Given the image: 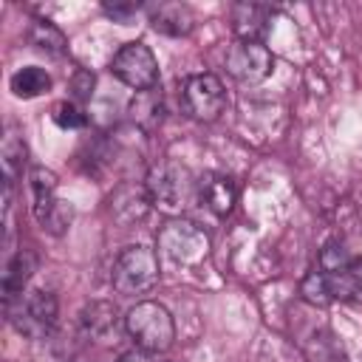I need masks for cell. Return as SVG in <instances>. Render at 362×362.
Instances as JSON below:
<instances>
[{
    "label": "cell",
    "instance_id": "obj_3",
    "mask_svg": "<svg viewBox=\"0 0 362 362\" xmlns=\"http://www.w3.org/2000/svg\"><path fill=\"white\" fill-rule=\"evenodd\" d=\"M144 189H147V195H150V201L156 206H161L164 212H178L192 201L195 178L181 161L164 158L147 173Z\"/></svg>",
    "mask_w": 362,
    "mask_h": 362
},
{
    "label": "cell",
    "instance_id": "obj_7",
    "mask_svg": "<svg viewBox=\"0 0 362 362\" xmlns=\"http://www.w3.org/2000/svg\"><path fill=\"white\" fill-rule=\"evenodd\" d=\"M181 96H184V110L198 122H215L226 107V90L215 74L187 76Z\"/></svg>",
    "mask_w": 362,
    "mask_h": 362
},
{
    "label": "cell",
    "instance_id": "obj_10",
    "mask_svg": "<svg viewBox=\"0 0 362 362\" xmlns=\"http://www.w3.org/2000/svg\"><path fill=\"white\" fill-rule=\"evenodd\" d=\"M198 198L206 204L209 212L215 215H229L235 201H238V187L229 175L221 173H209L198 181Z\"/></svg>",
    "mask_w": 362,
    "mask_h": 362
},
{
    "label": "cell",
    "instance_id": "obj_1",
    "mask_svg": "<svg viewBox=\"0 0 362 362\" xmlns=\"http://www.w3.org/2000/svg\"><path fill=\"white\" fill-rule=\"evenodd\" d=\"M124 331L130 334V339L136 342V348H141L147 354H161L175 339L173 314L161 303H156V300L136 303L127 311V317H124Z\"/></svg>",
    "mask_w": 362,
    "mask_h": 362
},
{
    "label": "cell",
    "instance_id": "obj_2",
    "mask_svg": "<svg viewBox=\"0 0 362 362\" xmlns=\"http://www.w3.org/2000/svg\"><path fill=\"white\" fill-rule=\"evenodd\" d=\"M158 255L150 246H127L119 252L113 272H110V283L116 288V294L122 297H136L150 291L158 283Z\"/></svg>",
    "mask_w": 362,
    "mask_h": 362
},
{
    "label": "cell",
    "instance_id": "obj_5",
    "mask_svg": "<svg viewBox=\"0 0 362 362\" xmlns=\"http://www.w3.org/2000/svg\"><path fill=\"white\" fill-rule=\"evenodd\" d=\"M158 249L175 263L195 266L209 255V235L187 218H170L158 229Z\"/></svg>",
    "mask_w": 362,
    "mask_h": 362
},
{
    "label": "cell",
    "instance_id": "obj_12",
    "mask_svg": "<svg viewBox=\"0 0 362 362\" xmlns=\"http://www.w3.org/2000/svg\"><path fill=\"white\" fill-rule=\"evenodd\" d=\"M34 272H37V255L31 249H20L3 272V297H6V303L25 291Z\"/></svg>",
    "mask_w": 362,
    "mask_h": 362
},
{
    "label": "cell",
    "instance_id": "obj_16",
    "mask_svg": "<svg viewBox=\"0 0 362 362\" xmlns=\"http://www.w3.org/2000/svg\"><path fill=\"white\" fill-rule=\"evenodd\" d=\"M3 175H6V184L11 187L17 181V175L25 170V161H28V147L23 141V136L17 133V127H8L6 136H3Z\"/></svg>",
    "mask_w": 362,
    "mask_h": 362
},
{
    "label": "cell",
    "instance_id": "obj_4",
    "mask_svg": "<svg viewBox=\"0 0 362 362\" xmlns=\"http://www.w3.org/2000/svg\"><path fill=\"white\" fill-rule=\"evenodd\" d=\"M6 314H8V322L20 334L40 339L57 325V297L42 288L23 291L20 297L6 303Z\"/></svg>",
    "mask_w": 362,
    "mask_h": 362
},
{
    "label": "cell",
    "instance_id": "obj_20",
    "mask_svg": "<svg viewBox=\"0 0 362 362\" xmlns=\"http://www.w3.org/2000/svg\"><path fill=\"white\" fill-rule=\"evenodd\" d=\"M130 116L136 124H141L144 130H153L161 122V96L153 90H139L136 99L130 102Z\"/></svg>",
    "mask_w": 362,
    "mask_h": 362
},
{
    "label": "cell",
    "instance_id": "obj_21",
    "mask_svg": "<svg viewBox=\"0 0 362 362\" xmlns=\"http://www.w3.org/2000/svg\"><path fill=\"white\" fill-rule=\"evenodd\" d=\"M40 226L42 229H48L51 235H62L68 226H71V221H74V209H71V204L68 201H62V198H57L40 218Z\"/></svg>",
    "mask_w": 362,
    "mask_h": 362
},
{
    "label": "cell",
    "instance_id": "obj_26",
    "mask_svg": "<svg viewBox=\"0 0 362 362\" xmlns=\"http://www.w3.org/2000/svg\"><path fill=\"white\" fill-rule=\"evenodd\" d=\"M116 362H150V354H147V351H141V348H133V351L122 354Z\"/></svg>",
    "mask_w": 362,
    "mask_h": 362
},
{
    "label": "cell",
    "instance_id": "obj_23",
    "mask_svg": "<svg viewBox=\"0 0 362 362\" xmlns=\"http://www.w3.org/2000/svg\"><path fill=\"white\" fill-rule=\"evenodd\" d=\"M51 116H54V122H57L62 130H79V127H85V122H88V116H85L74 102H59Z\"/></svg>",
    "mask_w": 362,
    "mask_h": 362
},
{
    "label": "cell",
    "instance_id": "obj_18",
    "mask_svg": "<svg viewBox=\"0 0 362 362\" xmlns=\"http://www.w3.org/2000/svg\"><path fill=\"white\" fill-rule=\"evenodd\" d=\"M45 90H51V76H48L45 68L28 65V68H20L11 76V93L20 96V99H37Z\"/></svg>",
    "mask_w": 362,
    "mask_h": 362
},
{
    "label": "cell",
    "instance_id": "obj_22",
    "mask_svg": "<svg viewBox=\"0 0 362 362\" xmlns=\"http://www.w3.org/2000/svg\"><path fill=\"white\" fill-rule=\"evenodd\" d=\"M351 260H354V257L348 255L345 243H339V240L328 243V246L320 252V269H322V272H348V263H351Z\"/></svg>",
    "mask_w": 362,
    "mask_h": 362
},
{
    "label": "cell",
    "instance_id": "obj_9",
    "mask_svg": "<svg viewBox=\"0 0 362 362\" xmlns=\"http://www.w3.org/2000/svg\"><path fill=\"white\" fill-rule=\"evenodd\" d=\"M362 288L351 280L348 272H308L300 283V297L308 305H331L334 300H356Z\"/></svg>",
    "mask_w": 362,
    "mask_h": 362
},
{
    "label": "cell",
    "instance_id": "obj_15",
    "mask_svg": "<svg viewBox=\"0 0 362 362\" xmlns=\"http://www.w3.org/2000/svg\"><path fill=\"white\" fill-rule=\"evenodd\" d=\"M266 17H269V8H263V6H255V3L235 6V34H238V40L263 42V37L269 31Z\"/></svg>",
    "mask_w": 362,
    "mask_h": 362
},
{
    "label": "cell",
    "instance_id": "obj_6",
    "mask_svg": "<svg viewBox=\"0 0 362 362\" xmlns=\"http://www.w3.org/2000/svg\"><path fill=\"white\" fill-rule=\"evenodd\" d=\"M110 71L119 82H124L127 88L139 90H153L158 85V62L153 57V51L144 42H127L116 51Z\"/></svg>",
    "mask_w": 362,
    "mask_h": 362
},
{
    "label": "cell",
    "instance_id": "obj_24",
    "mask_svg": "<svg viewBox=\"0 0 362 362\" xmlns=\"http://www.w3.org/2000/svg\"><path fill=\"white\" fill-rule=\"evenodd\" d=\"M93 74L90 71H85V68H76L74 71V79H71V93H74V99L76 102H85V99H90V93H93Z\"/></svg>",
    "mask_w": 362,
    "mask_h": 362
},
{
    "label": "cell",
    "instance_id": "obj_25",
    "mask_svg": "<svg viewBox=\"0 0 362 362\" xmlns=\"http://www.w3.org/2000/svg\"><path fill=\"white\" fill-rule=\"evenodd\" d=\"M136 8L139 6H133V3H113V6H105V14L113 17L116 23H122V25H127V20L136 14Z\"/></svg>",
    "mask_w": 362,
    "mask_h": 362
},
{
    "label": "cell",
    "instance_id": "obj_13",
    "mask_svg": "<svg viewBox=\"0 0 362 362\" xmlns=\"http://www.w3.org/2000/svg\"><path fill=\"white\" fill-rule=\"evenodd\" d=\"M150 25L161 34L181 37V34L192 31V11L181 3H161V6L150 8Z\"/></svg>",
    "mask_w": 362,
    "mask_h": 362
},
{
    "label": "cell",
    "instance_id": "obj_17",
    "mask_svg": "<svg viewBox=\"0 0 362 362\" xmlns=\"http://www.w3.org/2000/svg\"><path fill=\"white\" fill-rule=\"evenodd\" d=\"M28 42H31L37 51L48 54V57H62V54H65V48H68V40H65L62 28H59V25H54L51 20H42V17L31 23Z\"/></svg>",
    "mask_w": 362,
    "mask_h": 362
},
{
    "label": "cell",
    "instance_id": "obj_8",
    "mask_svg": "<svg viewBox=\"0 0 362 362\" xmlns=\"http://www.w3.org/2000/svg\"><path fill=\"white\" fill-rule=\"evenodd\" d=\"M274 68V57L263 42L255 40H238L226 51V71L243 85H257L263 82Z\"/></svg>",
    "mask_w": 362,
    "mask_h": 362
},
{
    "label": "cell",
    "instance_id": "obj_27",
    "mask_svg": "<svg viewBox=\"0 0 362 362\" xmlns=\"http://www.w3.org/2000/svg\"><path fill=\"white\" fill-rule=\"evenodd\" d=\"M348 274H351V280L362 288V255H359V257H354V260L348 263Z\"/></svg>",
    "mask_w": 362,
    "mask_h": 362
},
{
    "label": "cell",
    "instance_id": "obj_14",
    "mask_svg": "<svg viewBox=\"0 0 362 362\" xmlns=\"http://www.w3.org/2000/svg\"><path fill=\"white\" fill-rule=\"evenodd\" d=\"M79 322H82L88 337L105 339V337H110L116 331V305L107 303V300H93V303H88L82 308Z\"/></svg>",
    "mask_w": 362,
    "mask_h": 362
},
{
    "label": "cell",
    "instance_id": "obj_19",
    "mask_svg": "<svg viewBox=\"0 0 362 362\" xmlns=\"http://www.w3.org/2000/svg\"><path fill=\"white\" fill-rule=\"evenodd\" d=\"M28 187H31V198H34V218H40L57 201V175L45 167H31Z\"/></svg>",
    "mask_w": 362,
    "mask_h": 362
},
{
    "label": "cell",
    "instance_id": "obj_11",
    "mask_svg": "<svg viewBox=\"0 0 362 362\" xmlns=\"http://www.w3.org/2000/svg\"><path fill=\"white\" fill-rule=\"evenodd\" d=\"M150 195L144 187H133V184H124L113 192L110 198V212L119 223H133V221H141L147 215V206H150Z\"/></svg>",
    "mask_w": 362,
    "mask_h": 362
}]
</instances>
